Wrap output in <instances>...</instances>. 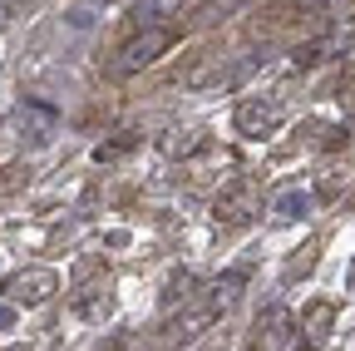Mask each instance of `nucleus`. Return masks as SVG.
<instances>
[{
	"label": "nucleus",
	"mask_w": 355,
	"mask_h": 351,
	"mask_svg": "<svg viewBox=\"0 0 355 351\" xmlns=\"http://www.w3.org/2000/svg\"><path fill=\"white\" fill-rule=\"evenodd\" d=\"M178 45V25H153V30H133L119 55H114V74H139L148 65H158L168 50Z\"/></svg>",
	"instance_id": "nucleus-1"
},
{
	"label": "nucleus",
	"mask_w": 355,
	"mask_h": 351,
	"mask_svg": "<svg viewBox=\"0 0 355 351\" xmlns=\"http://www.w3.org/2000/svg\"><path fill=\"white\" fill-rule=\"evenodd\" d=\"M257 213H261V183L257 179H232L212 198V223L217 228H247Z\"/></svg>",
	"instance_id": "nucleus-2"
},
{
	"label": "nucleus",
	"mask_w": 355,
	"mask_h": 351,
	"mask_svg": "<svg viewBox=\"0 0 355 351\" xmlns=\"http://www.w3.org/2000/svg\"><path fill=\"white\" fill-rule=\"evenodd\" d=\"M282 119H286L282 95H252V99H242L237 114H232V124H237L242 139H272L277 129H282Z\"/></svg>",
	"instance_id": "nucleus-3"
},
{
	"label": "nucleus",
	"mask_w": 355,
	"mask_h": 351,
	"mask_svg": "<svg viewBox=\"0 0 355 351\" xmlns=\"http://www.w3.org/2000/svg\"><path fill=\"white\" fill-rule=\"evenodd\" d=\"M10 129H15V139H20L25 149H44V144L55 139V129H60V114H55V104H40V99H25V104L15 109Z\"/></svg>",
	"instance_id": "nucleus-4"
},
{
	"label": "nucleus",
	"mask_w": 355,
	"mask_h": 351,
	"mask_svg": "<svg viewBox=\"0 0 355 351\" xmlns=\"http://www.w3.org/2000/svg\"><path fill=\"white\" fill-rule=\"evenodd\" d=\"M55 292H60V277L50 268H20V272L6 277V302L10 307H44Z\"/></svg>",
	"instance_id": "nucleus-5"
},
{
	"label": "nucleus",
	"mask_w": 355,
	"mask_h": 351,
	"mask_svg": "<svg viewBox=\"0 0 355 351\" xmlns=\"http://www.w3.org/2000/svg\"><path fill=\"white\" fill-rule=\"evenodd\" d=\"M291 336H296V317L291 307H261L257 322H252V346L257 351H291Z\"/></svg>",
	"instance_id": "nucleus-6"
},
{
	"label": "nucleus",
	"mask_w": 355,
	"mask_h": 351,
	"mask_svg": "<svg viewBox=\"0 0 355 351\" xmlns=\"http://www.w3.org/2000/svg\"><path fill=\"white\" fill-rule=\"evenodd\" d=\"M350 50H355V35H350V30H326L321 40H306V45H296L291 65H296V70H316V65L340 60V55H350Z\"/></svg>",
	"instance_id": "nucleus-7"
},
{
	"label": "nucleus",
	"mask_w": 355,
	"mask_h": 351,
	"mask_svg": "<svg viewBox=\"0 0 355 351\" xmlns=\"http://www.w3.org/2000/svg\"><path fill=\"white\" fill-rule=\"evenodd\" d=\"M202 144H207L202 129H193V124H173V129H163V134H158V154H163V158H193Z\"/></svg>",
	"instance_id": "nucleus-8"
},
{
	"label": "nucleus",
	"mask_w": 355,
	"mask_h": 351,
	"mask_svg": "<svg viewBox=\"0 0 355 351\" xmlns=\"http://www.w3.org/2000/svg\"><path fill=\"white\" fill-rule=\"evenodd\" d=\"M183 6H188V0H133L128 20L139 30H153V25H168L173 15H183Z\"/></svg>",
	"instance_id": "nucleus-9"
},
{
	"label": "nucleus",
	"mask_w": 355,
	"mask_h": 351,
	"mask_svg": "<svg viewBox=\"0 0 355 351\" xmlns=\"http://www.w3.org/2000/svg\"><path fill=\"white\" fill-rule=\"evenodd\" d=\"M336 327V302H311L301 312V332H306V346H321Z\"/></svg>",
	"instance_id": "nucleus-10"
},
{
	"label": "nucleus",
	"mask_w": 355,
	"mask_h": 351,
	"mask_svg": "<svg viewBox=\"0 0 355 351\" xmlns=\"http://www.w3.org/2000/svg\"><path fill=\"white\" fill-rule=\"evenodd\" d=\"M74 312H79L84 322H104V317H114V292H109L104 282L84 287V292L74 297Z\"/></svg>",
	"instance_id": "nucleus-11"
},
{
	"label": "nucleus",
	"mask_w": 355,
	"mask_h": 351,
	"mask_svg": "<svg viewBox=\"0 0 355 351\" xmlns=\"http://www.w3.org/2000/svg\"><path fill=\"white\" fill-rule=\"evenodd\" d=\"M311 203H316V198H311L306 188H291V193H282V198H277V208H272V223H282V228L301 223V218L311 213Z\"/></svg>",
	"instance_id": "nucleus-12"
},
{
	"label": "nucleus",
	"mask_w": 355,
	"mask_h": 351,
	"mask_svg": "<svg viewBox=\"0 0 355 351\" xmlns=\"http://www.w3.org/2000/svg\"><path fill=\"white\" fill-rule=\"evenodd\" d=\"M242 287H247V268H232V272H222V277L212 282V307H217V312H227V307L242 297Z\"/></svg>",
	"instance_id": "nucleus-13"
},
{
	"label": "nucleus",
	"mask_w": 355,
	"mask_h": 351,
	"mask_svg": "<svg viewBox=\"0 0 355 351\" xmlns=\"http://www.w3.org/2000/svg\"><path fill=\"white\" fill-rule=\"evenodd\" d=\"M212 322H217V307H212V302H202V307H188V312L173 322V336H198V332H207Z\"/></svg>",
	"instance_id": "nucleus-14"
},
{
	"label": "nucleus",
	"mask_w": 355,
	"mask_h": 351,
	"mask_svg": "<svg viewBox=\"0 0 355 351\" xmlns=\"http://www.w3.org/2000/svg\"><path fill=\"white\" fill-rule=\"evenodd\" d=\"M139 149V129H119L114 139H104L99 149H94V163H119L123 154H133Z\"/></svg>",
	"instance_id": "nucleus-15"
},
{
	"label": "nucleus",
	"mask_w": 355,
	"mask_h": 351,
	"mask_svg": "<svg viewBox=\"0 0 355 351\" xmlns=\"http://www.w3.org/2000/svg\"><path fill=\"white\" fill-rule=\"evenodd\" d=\"M321 20H326V30H350L355 0H321Z\"/></svg>",
	"instance_id": "nucleus-16"
},
{
	"label": "nucleus",
	"mask_w": 355,
	"mask_h": 351,
	"mask_svg": "<svg viewBox=\"0 0 355 351\" xmlns=\"http://www.w3.org/2000/svg\"><path fill=\"white\" fill-rule=\"evenodd\" d=\"M316 252H321V243H306L296 257H286V268H282V282H296V277H306L311 268H316Z\"/></svg>",
	"instance_id": "nucleus-17"
},
{
	"label": "nucleus",
	"mask_w": 355,
	"mask_h": 351,
	"mask_svg": "<svg viewBox=\"0 0 355 351\" xmlns=\"http://www.w3.org/2000/svg\"><path fill=\"white\" fill-rule=\"evenodd\" d=\"M193 287H198V277H193V272H173V282H168L163 302H168V307H178V302H188V297H193Z\"/></svg>",
	"instance_id": "nucleus-18"
},
{
	"label": "nucleus",
	"mask_w": 355,
	"mask_h": 351,
	"mask_svg": "<svg viewBox=\"0 0 355 351\" xmlns=\"http://www.w3.org/2000/svg\"><path fill=\"white\" fill-rule=\"evenodd\" d=\"M242 6V0H202V6H198V25H217L222 15H232Z\"/></svg>",
	"instance_id": "nucleus-19"
},
{
	"label": "nucleus",
	"mask_w": 355,
	"mask_h": 351,
	"mask_svg": "<svg viewBox=\"0 0 355 351\" xmlns=\"http://www.w3.org/2000/svg\"><path fill=\"white\" fill-rule=\"evenodd\" d=\"M10 327H15V307L0 297V332H10Z\"/></svg>",
	"instance_id": "nucleus-20"
},
{
	"label": "nucleus",
	"mask_w": 355,
	"mask_h": 351,
	"mask_svg": "<svg viewBox=\"0 0 355 351\" xmlns=\"http://www.w3.org/2000/svg\"><path fill=\"white\" fill-rule=\"evenodd\" d=\"M10 351H35V341H15V346H10Z\"/></svg>",
	"instance_id": "nucleus-21"
},
{
	"label": "nucleus",
	"mask_w": 355,
	"mask_h": 351,
	"mask_svg": "<svg viewBox=\"0 0 355 351\" xmlns=\"http://www.w3.org/2000/svg\"><path fill=\"white\" fill-rule=\"evenodd\" d=\"M291 351H311V346H291Z\"/></svg>",
	"instance_id": "nucleus-22"
},
{
	"label": "nucleus",
	"mask_w": 355,
	"mask_h": 351,
	"mask_svg": "<svg viewBox=\"0 0 355 351\" xmlns=\"http://www.w3.org/2000/svg\"><path fill=\"white\" fill-rule=\"evenodd\" d=\"M0 25H6V10H0Z\"/></svg>",
	"instance_id": "nucleus-23"
}]
</instances>
